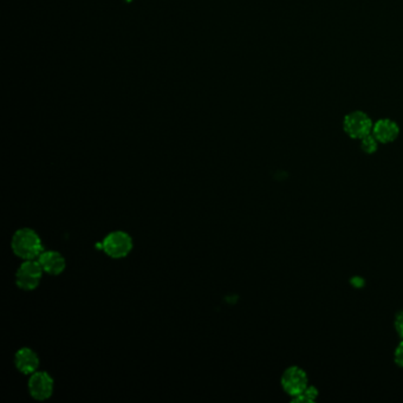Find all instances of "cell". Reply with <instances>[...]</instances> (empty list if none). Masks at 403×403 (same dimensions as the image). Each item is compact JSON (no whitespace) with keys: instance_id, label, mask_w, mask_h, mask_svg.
<instances>
[{"instance_id":"cell-10","label":"cell","mask_w":403,"mask_h":403,"mask_svg":"<svg viewBox=\"0 0 403 403\" xmlns=\"http://www.w3.org/2000/svg\"><path fill=\"white\" fill-rule=\"evenodd\" d=\"M318 395V389L314 386H309L302 394L292 397V402H315Z\"/></svg>"},{"instance_id":"cell-6","label":"cell","mask_w":403,"mask_h":403,"mask_svg":"<svg viewBox=\"0 0 403 403\" xmlns=\"http://www.w3.org/2000/svg\"><path fill=\"white\" fill-rule=\"evenodd\" d=\"M29 392L34 399L44 401L54 393V380L45 372H35L29 380Z\"/></svg>"},{"instance_id":"cell-7","label":"cell","mask_w":403,"mask_h":403,"mask_svg":"<svg viewBox=\"0 0 403 403\" xmlns=\"http://www.w3.org/2000/svg\"><path fill=\"white\" fill-rule=\"evenodd\" d=\"M372 134L376 138L377 141L383 145L392 143L399 138V124L389 119H381L374 123L373 133Z\"/></svg>"},{"instance_id":"cell-8","label":"cell","mask_w":403,"mask_h":403,"mask_svg":"<svg viewBox=\"0 0 403 403\" xmlns=\"http://www.w3.org/2000/svg\"><path fill=\"white\" fill-rule=\"evenodd\" d=\"M38 261L43 271L51 276L61 274L66 270V259L57 251H43V254L38 257Z\"/></svg>"},{"instance_id":"cell-3","label":"cell","mask_w":403,"mask_h":403,"mask_svg":"<svg viewBox=\"0 0 403 403\" xmlns=\"http://www.w3.org/2000/svg\"><path fill=\"white\" fill-rule=\"evenodd\" d=\"M374 123L365 112H349L343 121V129L349 138L355 140H361L367 135L373 133Z\"/></svg>"},{"instance_id":"cell-4","label":"cell","mask_w":403,"mask_h":403,"mask_svg":"<svg viewBox=\"0 0 403 403\" xmlns=\"http://www.w3.org/2000/svg\"><path fill=\"white\" fill-rule=\"evenodd\" d=\"M42 266L39 261H25L17 270L15 284L25 291H32L38 286L43 276Z\"/></svg>"},{"instance_id":"cell-13","label":"cell","mask_w":403,"mask_h":403,"mask_svg":"<svg viewBox=\"0 0 403 403\" xmlns=\"http://www.w3.org/2000/svg\"><path fill=\"white\" fill-rule=\"evenodd\" d=\"M394 325H395L396 332L403 339V312H399L396 314Z\"/></svg>"},{"instance_id":"cell-2","label":"cell","mask_w":403,"mask_h":403,"mask_svg":"<svg viewBox=\"0 0 403 403\" xmlns=\"http://www.w3.org/2000/svg\"><path fill=\"white\" fill-rule=\"evenodd\" d=\"M102 249L109 257L121 259L127 257L133 250V239L123 230H115L104 238Z\"/></svg>"},{"instance_id":"cell-11","label":"cell","mask_w":403,"mask_h":403,"mask_svg":"<svg viewBox=\"0 0 403 403\" xmlns=\"http://www.w3.org/2000/svg\"><path fill=\"white\" fill-rule=\"evenodd\" d=\"M361 141V149L367 154L376 153L379 148V141L373 134L367 135L365 138L360 140Z\"/></svg>"},{"instance_id":"cell-5","label":"cell","mask_w":403,"mask_h":403,"mask_svg":"<svg viewBox=\"0 0 403 403\" xmlns=\"http://www.w3.org/2000/svg\"><path fill=\"white\" fill-rule=\"evenodd\" d=\"M281 388L288 396L295 397L309 387V377L304 369L292 365L285 370L281 379Z\"/></svg>"},{"instance_id":"cell-9","label":"cell","mask_w":403,"mask_h":403,"mask_svg":"<svg viewBox=\"0 0 403 403\" xmlns=\"http://www.w3.org/2000/svg\"><path fill=\"white\" fill-rule=\"evenodd\" d=\"M15 368L20 373L29 375L35 373L39 367V358L34 350L29 348H22L15 355Z\"/></svg>"},{"instance_id":"cell-1","label":"cell","mask_w":403,"mask_h":403,"mask_svg":"<svg viewBox=\"0 0 403 403\" xmlns=\"http://www.w3.org/2000/svg\"><path fill=\"white\" fill-rule=\"evenodd\" d=\"M12 250L24 261H34L43 254L42 239L31 228H20L12 238Z\"/></svg>"},{"instance_id":"cell-12","label":"cell","mask_w":403,"mask_h":403,"mask_svg":"<svg viewBox=\"0 0 403 403\" xmlns=\"http://www.w3.org/2000/svg\"><path fill=\"white\" fill-rule=\"evenodd\" d=\"M394 361L396 365L400 368H403V339L396 346L395 353H394Z\"/></svg>"}]
</instances>
